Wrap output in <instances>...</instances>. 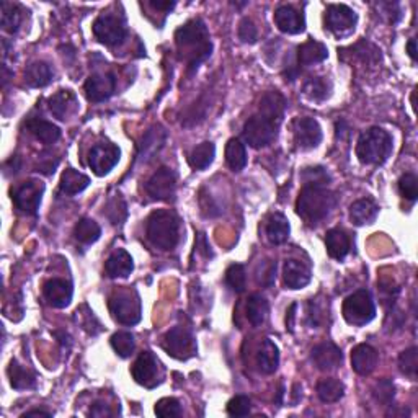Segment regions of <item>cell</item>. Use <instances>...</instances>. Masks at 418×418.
<instances>
[{"mask_svg":"<svg viewBox=\"0 0 418 418\" xmlns=\"http://www.w3.org/2000/svg\"><path fill=\"white\" fill-rule=\"evenodd\" d=\"M285 97L278 92H268L258 105V111L244 126V139L253 149L270 146L278 136V129L285 116Z\"/></svg>","mask_w":418,"mask_h":418,"instance_id":"6da1fadb","label":"cell"},{"mask_svg":"<svg viewBox=\"0 0 418 418\" xmlns=\"http://www.w3.org/2000/svg\"><path fill=\"white\" fill-rule=\"evenodd\" d=\"M175 44L178 58L187 62L188 72L197 71L199 64L206 61L212 51L208 28L199 18L187 22L176 30Z\"/></svg>","mask_w":418,"mask_h":418,"instance_id":"7a4b0ae2","label":"cell"},{"mask_svg":"<svg viewBox=\"0 0 418 418\" xmlns=\"http://www.w3.org/2000/svg\"><path fill=\"white\" fill-rule=\"evenodd\" d=\"M337 197L327 187L320 185H304L296 201V212L308 224H315L331 215L335 208Z\"/></svg>","mask_w":418,"mask_h":418,"instance_id":"3957f363","label":"cell"},{"mask_svg":"<svg viewBox=\"0 0 418 418\" xmlns=\"http://www.w3.org/2000/svg\"><path fill=\"white\" fill-rule=\"evenodd\" d=\"M147 237L160 250H174L180 240L178 216L169 209H157L147 219Z\"/></svg>","mask_w":418,"mask_h":418,"instance_id":"277c9868","label":"cell"},{"mask_svg":"<svg viewBox=\"0 0 418 418\" xmlns=\"http://www.w3.org/2000/svg\"><path fill=\"white\" fill-rule=\"evenodd\" d=\"M392 152V137L383 128H369L356 142V156L361 164L381 165Z\"/></svg>","mask_w":418,"mask_h":418,"instance_id":"5b68a950","label":"cell"},{"mask_svg":"<svg viewBox=\"0 0 418 418\" xmlns=\"http://www.w3.org/2000/svg\"><path fill=\"white\" fill-rule=\"evenodd\" d=\"M343 317L348 324L358 327L369 324L376 317V306L371 292L360 290L348 296L343 303Z\"/></svg>","mask_w":418,"mask_h":418,"instance_id":"8992f818","label":"cell"},{"mask_svg":"<svg viewBox=\"0 0 418 418\" xmlns=\"http://www.w3.org/2000/svg\"><path fill=\"white\" fill-rule=\"evenodd\" d=\"M110 312L116 322L136 325L141 320V301L136 292L119 291L110 297Z\"/></svg>","mask_w":418,"mask_h":418,"instance_id":"52a82bcc","label":"cell"},{"mask_svg":"<svg viewBox=\"0 0 418 418\" xmlns=\"http://www.w3.org/2000/svg\"><path fill=\"white\" fill-rule=\"evenodd\" d=\"M162 346L172 358L180 361L197 355V340L193 338L192 332L185 327H174L167 332Z\"/></svg>","mask_w":418,"mask_h":418,"instance_id":"ba28073f","label":"cell"},{"mask_svg":"<svg viewBox=\"0 0 418 418\" xmlns=\"http://www.w3.org/2000/svg\"><path fill=\"white\" fill-rule=\"evenodd\" d=\"M356 22L358 17L355 10L348 6H343V3L328 6L327 12H325V28L340 38L355 31Z\"/></svg>","mask_w":418,"mask_h":418,"instance_id":"9c48e42d","label":"cell"},{"mask_svg":"<svg viewBox=\"0 0 418 418\" xmlns=\"http://www.w3.org/2000/svg\"><path fill=\"white\" fill-rule=\"evenodd\" d=\"M44 193V183L40 180H28L12 193V199L17 209L25 215H36L40 209L41 198Z\"/></svg>","mask_w":418,"mask_h":418,"instance_id":"30bf717a","label":"cell"},{"mask_svg":"<svg viewBox=\"0 0 418 418\" xmlns=\"http://www.w3.org/2000/svg\"><path fill=\"white\" fill-rule=\"evenodd\" d=\"M95 38L106 46H118L126 38V26L115 15H100L94 23Z\"/></svg>","mask_w":418,"mask_h":418,"instance_id":"8fae6325","label":"cell"},{"mask_svg":"<svg viewBox=\"0 0 418 418\" xmlns=\"http://www.w3.org/2000/svg\"><path fill=\"white\" fill-rule=\"evenodd\" d=\"M292 137L301 151H310L322 141V129H320V124L309 116L296 118L292 122Z\"/></svg>","mask_w":418,"mask_h":418,"instance_id":"7c38bea8","label":"cell"},{"mask_svg":"<svg viewBox=\"0 0 418 418\" xmlns=\"http://www.w3.org/2000/svg\"><path fill=\"white\" fill-rule=\"evenodd\" d=\"M119 149L111 142H100L92 147L88 154V165L94 170L95 175L103 176L113 170V167L119 162Z\"/></svg>","mask_w":418,"mask_h":418,"instance_id":"4fadbf2b","label":"cell"},{"mask_svg":"<svg viewBox=\"0 0 418 418\" xmlns=\"http://www.w3.org/2000/svg\"><path fill=\"white\" fill-rule=\"evenodd\" d=\"M146 192L152 199L159 201H169L175 197L176 192V175L172 169L162 167L149 178L146 183Z\"/></svg>","mask_w":418,"mask_h":418,"instance_id":"5bb4252c","label":"cell"},{"mask_svg":"<svg viewBox=\"0 0 418 418\" xmlns=\"http://www.w3.org/2000/svg\"><path fill=\"white\" fill-rule=\"evenodd\" d=\"M133 378L137 384L152 389L160 383L159 379V361L151 351H142L133 366Z\"/></svg>","mask_w":418,"mask_h":418,"instance_id":"9a60e30c","label":"cell"},{"mask_svg":"<svg viewBox=\"0 0 418 418\" xmlns=\"http://www.w3.org/2000/svg\"><path fill=\"white\" fill-rule=\"evenodd\" d=\"M116 78L113 74H94L85 82V95L90 101L100 103L115 94Z\"/></svg>","mask_w":418,"mask_h":418,"instance_id":"2e32d148","label":"cell"},{"mask_svg":"<svg viewBox=\"0 0 418 418\" xmlns=\"http://www.w3.org/2000/svg\"><path fill=\"white\" fill-rule=\"evenodd\" d=\"M72 285L61 278H53V280L46 281L43 287V296L48 301L49 306L56 309H64L71 304L72 301Z\"/></svg>","mask_w":418,"mask_h":418,"instance_id":"e0dca14e","label":"cell"},{"mask_svg":"<svg viewBox=\"0 0 418 418\" xmlns=\"http://www.w3.org/2000/svg\"><path fill=\"white\" fill-rule=\"evenodd\" d=\"M275 23L283 33H287V35H299L306 30V22L303 13H299L291 6H281L276 8Z\"/></svg>","mask_w":418,"mask_h":418,"instance_id":"ac0fdd59","label":"cell"},{"mask_svg":"<svg viewBox=\"0 0 418 418\" xmlns=\"http://www.w3.org/2000/svg\"><path fill=\"white\" fill-rule=\"evenodd\" d=\"M310 358H312L314 365L317 366L320 371H332L337 369L338 366L342 365L343 355L342 350L337 345H333L331 342H325L314 348Z\"/></svg>","mask_w":418,"mask_h":418,"instance_id":"d6986e66","label":"cell"},{"mask_svg":"<svg viewBox=\"0 0 418 418\" xmlns=\"http://www.w3.org/2000/svg\"><path fill=\"white\" fill-rule=\"evenodd\" d=\"M310 270L308 265L299 260H286L285 268H283V281L290 290H303L310 283Z\"/></svg>","mask_w":418,"mask_h":418,"instance_id":"ffe728a7","label":"cell"},{"mask_svg":"<svg viewBox=\"0 0 418 418\" xmlns=\"http://www.w3.org/2000/svg\"><path fill=\"white\" fill-rule=\"evenodd\" d=\"M379 355L371 345L361 343L351 351V368L360 376H368L376 369Z\"/></svg>","mask_w":418,"mask_h":418,"instance_id":"44dd1931","label":"cell"},{"mask_svg":"<svg viewBox=\"0 0 418 418\" xmlns=\"http://www.w3.org/2000/svg\"><path fill=\"white\" fill-rule=\"evenodd\" d=\"M167 133L162 126H154L146 133V136L142 137L141 144H139L137 159L139 162H149L154 157L162 147L165 146Z\"/></svg>","mask_w":418,"mask_h":418,"instance_id":"7402d4cb","label":"cell"},{"mask_svg":"<svg viewBox=\"0 0 418 418\" xmlns=\"http://www.w3.org/2000/svg\"><path fill=\"white\" fill-rule=\"evenodd\" d=\"M328 58L327 46L320 41L308 40L297 48V66L309 67L314 64H319Z\"/></svg>","mask_w":418,"mask_h":418,"instance_id":"603a6c76","label":"cell"},{"mask_svg":"<svg viewBox=\"0 0 418 418\" xmlns=\"http://www.w3.org/2000/svg\"><path fill=\"white\" fill-rule=\"evenodd\" d=\"M133 257L123 249L115 250L105 263V271L110 278H128L133 273Z\"/></svg>","mask_w":418,"mask_h":418,"instance_id":"cb8c5ba5","label":"cell"},{"mask_svg":"<svg viewBox=\"0 0 418 418\" xmlns=\"http://www.w3.org/2000/svg\"><path fill=\"white\" fill-rule=\"evenodd\" d=\"M379 215V208L373 199L363 198L358 199L350 206V221L355 226L373 224Z\"/></svg>","mask_w":418,"mask_h":418,"instance_id":"d4e9b609","label":"cell"},{"mask_svg":"<svg viewBox=\"0 0 418 418\" xmlns=\"http://www.w3.org/2000/svg\"><path fill=\"white\" fill-rule=\"evenodd\" d=\"M76 105L77 99L71 90H59L48 100V108L58 119H66L69 115L74 113Z\"/></svg>","mask_w":418,"mask_h":418,"instance_id":"484cf974","label":"cell"},{"mask_svg":"<svg viewBox=\"0 0 418 418\" xmlns=\"http://www.w3.org/2000/svg\"><path fill=\"white\" fill-rule=\"evenodd\" d=\"M257 365L263 374H273L278 369V365H280V350H278V346L270 338H265L262 342V346H260L257 355Z\"/></svg>","mask_w":418,"mask_h":418,"instance_id":"4316f807","label":"cell"},{"mask_svg":"<svg viewBox=\"0 0 418 418\" xmlns=\"http://www.w3.org/2000/svg\"><path fill=\"white\" fill-rule=\"evenodd\" d=\"M26 129L43 144H54L61 137V131H59V128L56 124L41 118L28 119Z\"/></svg>","mask_w":418,"mask_h":418,"instance_id":"83f0119b","label":"cell"},{"mask_svg":"<svg viewBox=\"0 0 418 418\" xmlns=\"http://www.w3.org/2000/svg\"><path fill=\"white\" fill-rule=\"evenodd\" d=\"M325 245H327V252L332 258L335 260H343L350 253L351 244H350V237H348L345 232L340 229H332L327 232V237H325Z\"/></svg>","mask_w":418,"mask_h":418,"instance_id":"f1b7e54d","label":"cell"},{"mask_svg":"<svg viewBox=\"0 0 418 418\" xmlns=\"http://www.w3.org/2000/svg\"><path fill=\"white\" fill-rule=\"evenodd\" d=\"M290 221L286 219L285 215L281 212H275L270 216V219L267 222V237L273 245H281L290 239Z\"/></svg>","mask_w":418,"mask_h":418,"instance_id":"f546056e","label":"cell"},{"mask_svg":"<svg viewBox=\"0 0 418 418\" xmlns=\"http://www.w3.org/2000/svg\"><path fill=\"white\" fill-rule=\"evenodd\" d=\"M53 76L54 72L48 62L36 61L33 64H30L25 71V82L33 88H41V87H46L51 81H53Z\"/></svg>","mask_w":418,"mask_h":418,"instance_id":"4dcf8cb0","label":"cell"},{"mask_svg":"<svg viewBox=\"0 0 418 418\" xmlns=\"http://www.w3.org/2000/svg\"><path fill=\"white\" fill-rule=\"evenodd\" d=\"M8 378L10 384L17 391H28V389L36 387V376L17 363L15 360L8 366Z\"/></svg>","mask_w":418,"mask_h":418,"instance_id":"1f68e13d","label":"cell"},{"mask_svg":"<svg viewBox=\"0 0 418 418\" xmlns=\"http://www.w3.org/2000/svg\"><path fill=\"white\" fill-rule=\"evenodd\" d=\"M88 185H90V178H88L87 175H83L74 169H67L64 170L59 187H61L64 193L74 197V194L82 193Z\"/></svg>","mask_w":418,"mask_h":418,"instance_id":"d6a6232c","label":"cell"},{"mask_svg":"<svg viewBox=\"0 0 418 418\" xmlns=\"http://www.w3.org/2000/svg\"><path fill=\"white\" fill-rule=\"evenodd\" d=\"M332 94V83L327 77H310L304 83V95L312 101H325Z\"/></svg>","mask_w":418,"mask_h":418,"instance_id":"836d02e7","label":"cell"},{"mask_svg":"<svg viewBox=\"0 0 418 418\" xmlns=\"http://www.w3.org/2000/svg\"><path fill=\"white\" fill-rule=\"evenodd\" d=\"M216 157V147L212 142H203L198 147L193 149V152L190 154V165L194 170H204L212 164Z\"/></svg>","mask_w":418,"mask_h":418,"instance_id":"e575fe53","label":"cell"},{"mask_svg":"<svg viewBox=\"0 0 418 418\" xmlns=\"http://www.w3.org/2000/svg\"><path fill=\"white\" fill-rule=\"evenodd\" d=\"M343 394H345V385L335 378L322 379L317 384V396L325 403L338 402L343 397Z\"/></svg>","mask_w":418,"mask_h":418,"instance_id":"d590c367","label":"cell"},{"mask_svg":"<svg viewBox=\"0 0 418 418\" xmlns=\"http://www.w3.org/2000/svg\"><path fill=\"white\" fill-rule=\"evenodd\" d=\"M226 162L231 170L240 172L247 165V152L239 139H231L226 146Z\"/></svg>","mask_w":418,"mask_h":418,"instance_id":"8d00e7d4","label":"cell"},{"mask_svg":"<svg viewBox=\"0 0 418 418\" xmlns=\"http://www.w3.org/2000/svg\"><path fill=\"white\" fill-rule=\"evenodd\" d=\"M268 317V301L265 299L262 294H252L249 297L247 303V319L249 322L260 327L265 324V320Z\"/></svg>","mask_w":418,"mask_h":418,"instance_id":"74e56055","label":"cell"},{"mask_svg":"<svg viewBox=\"0 0 418 418\" xmlns=\"http://www.w3.org/2000/svg\"><path fill=\"white\" fill-rule=\"evenodd\" d=\"M74 235H76V239L81 244L90 245V244H94L100 239L101 229L94 219L83 217V219H81L77 222L76 229H74Z\"/></svg>","mask_w":418,"mask_h":418,"instance_id":"f35d334b","label":"cell"},{"mask_svg":"<svg viewBox=\"0 0 418 418\" xmlns=\"http://www.w3.org/2000/svg\"><path fill=\"white\" fill-rule=\"evenodd\" d=\"M2 28L7 33H17L22 25V8L13 3L2 2Z\"/></svg>","mask_w":418,"mask_h":418,"instance_id":"ab89813d","label":"cell"},{"mask_svg":"<svg viewBox=\"0 0 418 418\" xmlns=\"http://www.w3.org/2000/svg\"><path fill=\"white\" fill-rule=\"evenodd\" d=\"M103 212L106 215V217L111 221V224H115V226L122 224V222L126 219V216H128L126 203H124V199L119 197V194H115L113 198L108 199Z\"/></svg>","mask_w":418,"mask_h":418,"instance_id":"60d3db41","label":"cell"},{"mask_svg":"<svg viewBox=\"0 0 418 418\" xmlns=\"http://www.w3.org/2000/svg\"><path fill=\"white\" fill-rule=\"evenodd\" d=\"M76 320L88 335L94 337V335H99L101 332V325L99 322V319L95 317L94 312H92V310L88 309V306L85 304L76 310Z\"/></svg>","mask_w":418,"mask_h":418,"instance_id":"b9f144b4","label":"cell"},{"mask_svg":"<svg viewBox=\"0 0 418 418\" xmlns=\"http://www.w3.org/2000/svg\"><path fill=\"white\" fill-rule=\"evenodd\" d=\"M226 281L232 291L244 292L247 287V273H245L244 265H231L226 271Z\"/></svg>","mask_w":418,"mask_h":418,"instance_id":"7bdbcfd3","label":"cell"},{"mask_svg":"<svg viewBox=\"0 0 418 418\" xmlns=\"http://www.w3.org/2000/svg\"><path fill=\"white\" fill-rule=\"evenodd\" d=\"M399 368L406 376H408L410 379L417 378L418 373V350L417 346L407 348L406 351L401 353L399 356Z\"/></svg>","mask_w":418,"mask_h":418,"instance_id":"ee69618b","label":"cell"},{"mask_svg":"<svg viewBox=\"0 0 418 418\" xmlns=\"http://www.w3.org/2000/svg\"><path fill=\"white\" fill-rule=\"evenodd\" d=\"M111 346L113 350L118 353L122 358H128L133 355L134 346H136V342H134V337L129 332H118L111 337Z\"/></svg>","mask_w":418,"mask_h":418,"instance_id":"f6af8a7d","label":"cell"},{"mask_svg":"<svg viewBox=\"0 0 418 418\" xmlns=\"http://www.w3.org/2000/svg\"><path fill=\"white\" fill-rule=\"evenodd\" d=\"M301 178H303L304 185H320V187H327L328 182H331V175L324 167L304 169L303 174H301Z\"/></svg>","mask_w":418,"mask_h":418,"instance_id":"bcb514c9","label":"cell"},{"mask_svg":"<svg viewBox=\"0 0 418 418\" xmlns=\"http://www.w3.org/2000/svg\"><path fill=\"white\" fill-rule=\"evenodd\" d=\"M156 413L162 418H172V417H182V406L180 402L174 397H165L160 399L159 402L156 403Z\"/></svg>","mask_w":418,"mask_h":418,"instance_id":"7dc6e473","label":"cell"},{"mask_svg":"<svg viewBox=\"0 0 418 418\" xmlns=\"http://www.w3.org/2000/svg\"><path fill=\"white\" fill-rule=\"evenodd\" d=\"M373 396L379 403L389 406V403L394 401V396H396V387H394L392 381L391 379H381L379 383L374 385Z\"/></svg>","mask_w":418,"mask_h":418,"instance_id":"c3c4849f","label":"cell"},{"mask_svg":"<svg viewBox=\"0 0 418 418\" xmlns=\"http://www.w3.org/2000/svg\"><path fill=\"white\" fill-rule=\"evenodd\" d=\"M399 192L408 201H415L418 198V178L413 174H406L399 180Z\"/></svg>","mask_w":418,"mask_h":418,"instance_id":"681fc988","label":"cell"},{"mask_svg":"<svg viewBox=\"0 0 418 418\" xmlns=\"http://www.w3.org/2000/svg\"><path fill=\"white\" fill-rule=\"evenodd\" d=\"M252 410V402L247 396H235L227 403V413L231 417H245Z\"/></svg>","mask_w":418,"mask_h":418,"instance_id":"f907efd6","label":"cell"},{"mask_svg":"<svg viewBox=\"0 0 418 418\" xmlns=\"http://www.w3.org/2000/svg\"><path fill=\"white\" fill-rule=\"evenodd\" d=\"M325 320V308L319 304L317 299H310L308 304V324L310 327L317 328Z\"/></svg>","mask_w":418,"mask_h":418,"instance_id":"816d5d0a","label":"cell"},{"mask_svg":"<svg viewBox=\"0 0 418 418\" xmlns=\"http://www.w3.org/2000/svg\"><path fill=\"white\" fill-rule=\"evenodd\" d=\"M257 36L258 33L255 23L250 20V18H244L239 25V40L242 41V43L253 44L255 41H257Z\"/></svg>","mask_w":418,"mask_h":418,"instance_id":"f5cc1de1","label":"cell"},{"mask_svg":"<svg viewBox=\"0 0 418 418\" xmlns=\"http://www.w3.org/2000/svg\"><path fill=\"white\" fill-rule=\"evenodd\" d=\"M88 415L95 417V418H105V417H111V415H113V412H111V408H110L108 403L95 402L94 406L90 407V412H88Z\"/></svg>","mask_w":418,"mask_h":418,"instance_id":"db71d44e","label":"cell"},{"mask_svg":"<svg viewBox=\"0 0 418 418\" xmlns=\"http://www.w3.org/2000/svg\"><path fill=\"white\" fill-rule=\"evenodd\" d=\"M275 273H276V263L270 262L268 263V267L263 270V275H262V278H260V283H263V285H267V286H271L273 283H275V278H276Z\"/></svg>","mask_w":418,"mask_h":418,"instance_id":"11a10c76","label":"cell"},{"mask_svg":"<svg viewBox=\"0 0 418 418\" xmlns=\"http://www.w3.org/2000/svg\"><path fill=\"white\" fill-rule=\"evenodd\" d=\"M194 247H197V250L199 253L203 255V257H212V253H211V247H209V244H208V240H206V235L203 234V232H199L198 234V237H197V245H194Z\"/></svg>","mask_w":418,"mask_h":418,"instance_id":"9f6ffc18","label":"cell"},{"mask_svg":"<svg viewBox=\"0 0 418 418\" xmlns=\"http://www.w3.org/2000/svg\"><path fill=\"white\" fill-rule=\"evenodd\" d=\"M296 309H297V304L292 303L290 306V309H287L286 312V327L290 328V331L292 332L294 331V320H296Z\"/></svg>","mask_w":418,"mask_h":418,"instance_id":"6f0895ef","label":"cell"},{"mask_svg":"<svg viewBox=\"0 0 418 418\" xmlns=\"http://www.w3.org/2000/svg\"><path fill=\"white\" fill-rule=\"evenodd\" d=\"M151 7L157 8V10H164V12H170L172 8H174L176 3L170 2V0H167V2H162V0H151Z\"/></svg>","mask_w":418,"mask_h":418,"instance_id":"680465c9","label":"cell"},{"mask_svg":"<svg viewBox=\"0 0 418 418\" xmlns=\"http://www.w3.org/2000/svg\"><path fill=\"white\" fill-rule=\"evenodd\" d=\"M407 53L412 58V61H417V40L412 38L407 44Z\"/></svg>","mask_w":418,"mask_h":418,"instance_id":"91938a15","label":"cell"},{"mask_svg":"<svg viewBox=\"0 0 418 418\" xmlns=\"http://www.w3.org/2000/svg\"><path fill=\"white\" fill-rule=\"evenodd\" d=\"M22 417L23 418H26V417H46V418H49L51 413L49 412H44V410H30V412L23 413Z\"/></svg>","mask_w":418,"mask_h":418,"instance_id":"94428289","label":"cell"},{"mask_svg":"<svg viewBox=\"0 0 418 418\" xmlns=\"http://www.w3.org/2000/svg\"><path fill=\"white\" fill-rule=\"evenodd\" d=\"M54 335L56 337H59V342L62 343V345H71V337L67 335V333H64V332H54Z\"/></svg>","mask_w":418,"mask_h":418,"instance_id":"6125c7cd","label":"cell"},{"mask_svg":"<svg viewBox=\"0 0 418 418\" xmlns=\"http://www.w3.org/2000/svg\"><path fill=\"white\" fill-rule=\"evenodd\" d=\"M2 71H3V78H2V83H3V85H7V82H8V77H10V76H13V74H10V72H8L6 66H3V67H2Z\"/></svg>","mask_w":418,"mask_h":418,"instance_id":"be15d7a7","label":"cell"},{"mask_svg":"<svg viewBox=\"0 0 418 418\" xmlns=\"http://www.w3.org/2000/svg\"><path fill=\"white\" fill-rule=\"evenodd\" d=\"M412 108H413V110L417 108V105H415V90L412 92Z\"/></svg>","mask_w":418,"mask_h":418,"instance_id":"e7e4bbea","label":"cell"}]
</instances>
